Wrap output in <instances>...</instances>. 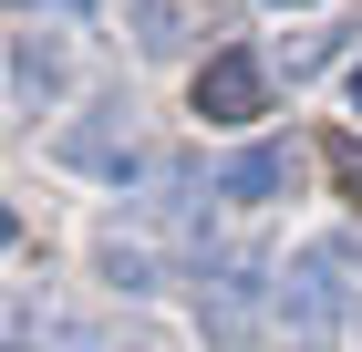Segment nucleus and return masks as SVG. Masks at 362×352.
Segmentation results:
<instances>
[{"mask_svg": "<svg viewBox=\"0 0 362 352\" xmlns=\"http://www.w3.org/2000/svg\"><path fill=\"white\" fill-rule=\"evenodd\" d=\"M197 322L218 331V342H249V322H259V300H249V270H218V280H207Z\"/></svg>", "mask_w": 362, "mask_h": 352, "instance_id": "nucleus-4", "label": "nucleus"}, {"mask_svg": "<svg viewBox=\"0 0 362 352\" xmlns=\"http://www.w3.org/2000/svg\"><path fill=\"white\" fill-rule=\"evenodd\" d=\"M332 322H341V259L310 249L300 270L279 280V331H290V352H332Z\"/></svg>", "mask_w": 362, "mask_h": 352, "instance_id": "nucleus-2", "label": "nucleus"}, {"mask_svg": "<svg viewBox=\"0 0 362 352\" xmlns=\"http://www.w3.org/2000/svg\"><path fill=\"white\" fill-rule=\"evenodd\" d=\"M352 114H362V62H352Z\"/></svg>", "mask_w": 362, "mask_h": 352, "instance_id": "nucleus-6", "label": "nucleus"}, {"mask_svg": "<svg viewBox=\"0 0 362 352\" xmlns=\"http://www.w3.org/2000/svg\"><path fill=\"white\" fill-rule=\"evenodd\" d=\"M259 114H269V62H259L249 42H228V52L197 62V125L238 135V125H259Z\"/></svg>", "mask_w": 362, "mask_h": 352, "instance_id": "nucleus-1", "label": "nucleus"}, {"mask_svg": "<svg viewBox=\"0 0 362 352\" xmlns=\"http://www.w3.org/2000/svg\"><path fill=\"white\" fill-rule=\"evenodd\" d=\"M290 176H300V156H290V145H249V156H228L218 176H207V197H238V208H259V197H279Z\"/></svg>", "mask_w": 362, "mask_h": 352, "instance_id": "nucleus-3", "label": "nucleus"}, {"mask_svg": "<svg viewBox=\"0 0 362 352\" xmlns=\"http://www.w3.org/2000/svg\"><path fill=\"white\" fill-rule=\"evenodd\" d=\"M62 352H104V342H62Z\"/></svg>", "mask_w": 362, "mask_h": 352, "instance_id": "nucleus-7", "label": "nucleus"}, {"mask_svg": "<svg viewBox=\"0 0 362 352\" xmlns=\"http://www.w3.org/2000/svg\"><path fill=\"white\" fill-rule=\"evenodd\" d=\"M42 11H93V0H42Z\"/></svg>", "mask_w": 362, "mask_h": 352, "instance_id": "nucleus-5", "label": "nucleus"}, {"mask_svg": "<svg viewBox=\"0 0 362 352\" xmlns=\"http://www.w3.org/2000/svg\"><path fill=\"white\" fill-rule=\"evenodd\" d=\"M279 11H300V0H279Z\"/></svg>", "mask_w": 362, "mask_h": 352, "instance_id": "nucleus-8", "label": "nucleus"}]
</instances>
